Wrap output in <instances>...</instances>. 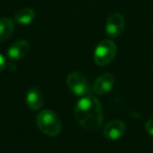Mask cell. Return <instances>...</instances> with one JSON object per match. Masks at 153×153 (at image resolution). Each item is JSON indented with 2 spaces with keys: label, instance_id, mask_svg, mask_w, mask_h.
Returning a JSON list of instances; mask_svg holds the SVG:
<instances>
[{
  "label": "cell",
  "instance_id": "6",
  "mask_svg": "<svg viewBox=\"0 0 153 153\" xmlns=\"http://www.w3.org/2000/svg\"><path fill=\"white\" fill-rule=\"evenodd\" d=\"M114 84V76L109 72L101 74L92 84V92L98 96H104L109 92Z\"/></svg>",
  "mask_w": 153,
  "mask_h": 153
},
{
  "label": "cell",
  "instance_id": "9",
  "mask_svg": "<svg viewBox=\"0 0 153 153\" xmlns=\"http://www.w3.org/2000/svg\"><path fill=\"white\" fill-rule=\"evenodd\" d=\"M25 103L32 110H39L44 104V99L41 90L38 87H30L25 94Z\"/></svg>",
  "mask_w": 153,
  "mask_h": 153
},
{
  "label": "cell",
  "instance_id": "8",
  "mask_svg": "<svg viewBox=\"0 0 153 153\" xmlns=\"http://www.w3.org/2000/svg\"><path fill=\"white\" fill-rule=\"evenodd\" d=\"M30 48V43L26 40H18L7 48V57L11 60H21L28 53Z\"/></svg>",
  "mask_w": 153,
  "mask_h": 153
},
{
  "label": "cell",
  "instance_id": "4",
  "mask_svg": "<svg viewBox=\"0 0 153 153\" xmlns=\"http://www.w3.org/2000/svg\"><path fill=\"white\" fill-rule=\"evenodd\" d=\"M66 84L74 96L83 98V97L91 94L92 92V87L89 85V82L86 79V76H83L81 72H70L66 79Z\"/></svg>",
  "mask_w": 153,
  "mask_h": 153
},
{
  "label": "cell",
  "instance_id": "13",
  "mask_svg": "<svg viewBox=\"0 0 153 153\" xmlns=\"http://www.w3.org/2000/svg\"><path fill=\"white\" fill-rule=\"evenodd\" d=\"M4 67H5V59H4V57L0 53V74L3 71Z\"/></svg>",
  "mask_w": 153,
  "mask_h": 153
},
{
  "label": "cell",
  "instance_id": "7",
  "mask_svg": "<svg viewBox=\"0 0 153 153\" xmlns=\"http://www.w3.org/2000/svg\"><path fill=\"white\" fill-rule=\"evenodd\" d=\"M126 131V125L121 120H112L104 128V136L107 140H117L123 136Z\"/></svg>",
  "mask_w": 153,
  "mask_h": 153
},
{
  "label": "cell",
  "instance_id": "2",
  "mask_svg": "<svg viewBox=\"0 0 153 153\" xmlns=\"http://www.w3.org/2000/svg\"><path fill=\"white\" fill-rule=\"evenodd\" d=\"M36 124L41 132L48 136H57L61 132L62 124L60 117L53 110L45 109L38 113Z\"/></svg>",
  "mask_w": 153,
  "mask_h": 153
},
{
  "label": "cell",
  "instance_id": "5",
  "mask_svg": "<svg viewBox=\"0 0 153 153\" xmlns=\"http://www.w3.org/2000/svg\"><path fill=\"white\" fill-rule=\"evenodd\" d=\"M125 28V19L120 13H113L108 17L105 25L106 34L112 38H117L123 33Z\"/></svg>",
  "mask_w": 153,
  "mask_h": 153
},
{
  "label": "cell",
  "instance_id": "3",
  "mask_svg": "<svg viewBox=\"0 0 153 153\" xmlns=\"http://www.w3.org/2000/svg\"><path fill=\"white\" fill-rule=\"evenodd\" d=\"M117 56V45L112 40H102L94 49V60L97 65L105 66L113 61Z\"/></svg>",
  "mask_w": 153,
  "mask_h": 153
},
{
  "label": "cell",
  "instance_id": "12",
  "mask_svg": "<svg viewBox=\"0 0 153 153\" xmlns=\"http://www.w3.org/2000/svg\"><path fill=\"white\" fill-rule=\"evenodd\" d=\"M145 128H146V131L148 132L151 136H153V119H150L146 122Z\"/></svg>",
  "mask_w": 153,
  "mask_h": 153
},
{
  "label": "cell",
  "instance_id": "1",
  "mask_svg": "<svg viewBox=\"0 0 153 153\" xmlns=\"http://www.w3.org/2000/svg\"><path fill=\"white\" fill-rule=\"evenodd\" d=\"M76 121L81 127L88 131H97L103 125V107L98 98L94 96L83 97L76 103L74 110Z\"/></svg>",
  "mask_w": 153,
  "mask_h": 153
},
{
  "label": "cell",
  "instance_id": "11",
  "mask_svg": "<svg viewBox=\"0 0 153 153\" xmlns=\"http://www.w3.org/2000/svg\"><path fill=\"white\" fill-rule=\"evenodd\" d=\"M14 33V21L11 18H1L0 19V42L9 40Z\"/></svg>",
  "mask_w": 153,
  "mask_h": 153
},
{
  "label": "cell",
  "instance_id": "10",
  "mask_svg": "<svg viewBox=\"0 0 153 153\" xmlns=\"http://www.w3.org/2000/svg\"><path fill=\"white\" fill-rule=\"evenodd\" d=\"M35 11L30 7H22L15 14V21L21 25H27L35 19Z\"/></svg>",
  "mask_w": 153,
  "mask_h": 153
}]
</instances>
